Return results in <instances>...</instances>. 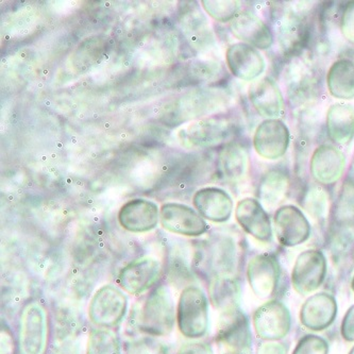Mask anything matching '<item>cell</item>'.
I'll return each instance as SVG.
<instances>
[{
  "instance_id": "obj_1",
  "label": "cell",
  "mask_w": 354,
  "mask_h": 354,
  "mask_svg": "<svg viewBox=\"0 0 354 354\" xmlns=\"http://www.w3.org/2000/svg\"><path fill=\"white\" fill-rule=\"evenodd\" d=\"M272 9L274 32L286 58L304 55L314 31V6L308 1L276 3Z\"/></svg>"
},
{
  "instance_id": "obj_2",
  "label": "cell",
  "mask_w": 354,
  "mask_h": 354,
  "mask_svg": "<svg viewBox=\"0 0 354 354\" xmlns=\"http://www.w3.org/2000/svg\"><path fill=\"white\" fill-rule=\"evenodd\" d=\"M177 324V308L169 286L159 284L134 308V330L150 337H166Z\"/></svg>"
},
{
  "instance_id": "obj_3",
  "label": "cell",
  "mask_w": 354,
  "mask_h": 354,
  "mask_svg": "<svg viewBox=\"0 0 354 354\" xmlns=\"http://www.w3.org/2000/svg\"><path fill=\"white\" fill-rule=\"evenodd\" d=\"M50 330L47 306L39 300L26 304L19 318V354H46L50 346Z\"/></svg>"
},
{
  "instance_id": "obj_4",
  "label": "cell",
  "mask_w": 354,
  "mask_h": 354,
  "mask_svg": "<svg viewBox=\"0 0 354 354\" xmlns=\"http://www.w3.org/2000/svg\"><path fill=\"white\" fill-rule=\"evenodd\" d=\"M282 78L292 106L312 104L319 94L322 80L317 67L304 55L288 59Z\"/></svg>"
},
{
  "instance_id": "obj_5",
  "label": "cell",
  "mask_w": 354,
  "mask_h": 354,
  "mask_svg": "<svg viewBox=\"0 0 354 354\" xmlns=\"http://www.w3.org/2000/svg\"><path fill=\"white\" fill-rule=\"evenodd\" d=\"M209 299L201 286H185L177 304V327L183 337L201 339L209 330Z\"/></svg>"
},
{
  "instance_id": "obj_6",
  "label": "cell",
  "mask_w": 354,
  "mask_h": 354,
  "mask_svg": "<svg viewBox=\"0 0 354 354\" xmlns=\"http://www.w3.org/2000/svg\"><path fill=\"white\" fill-rule=\"evenodd\" d=\"M128 310L126 292L114 284H104L95 292L88 304V319L94 327L115 329Z\"/></svg>"
},
{
  "instance_id": "obj_7",
  "label": "cell",
  "mask_w": 354,
  "mask_h": 354,
  "mask_svg": "<svg viewBox=\"0 0 354 354\" xmlns=\"http://www.w3.org/2000/svg\"><path fill=\"white\" fill-rule=\"evenodd\" d=\"M195 266L209 274L212 279L234 272L237 262V247L229 235H216L198 249L194 258Z\"/></svg>"
},
{
  "instance_id": "obj_8",
  "label": "cell",
  "mask_w": 354,
  "mask_h": 354,
  "mask_svg": "<svg viewBox=\"0 0 354 354\" xmlns=\"http://www.w3.org/2000/svg\"><path fill=\"white\" fill-rule=\"evenodd\" d=\"M163 274L162 261L152 256L140 257L120 269L118 286L127 294L140 296L158 286Z\"/></svg>"
},
{
  "instance_id": "obj_9",
  "label": "cell",
  "mask_w": 354,
  "mask_h": 354,
  "mask_svg": "<svg viewBox=\"0 0 354 354\" xmlns=\"http://www.w3.org/2000/svg\"><path fill=\"white\" fill-rule=\"evenodd\" d=\"M235 132V124L230 120L209 118L189 124L180 131V138L191 147L213 148L231 143Z\"/></svg>"
},
{
  "instance_id": "obj_10",
  "label": "cell",
  "mask_w": 354,
  "mask_h": 354,
  "mask_svg": "<svg viewBox=\"0 0 354 354\" xmlns=\"http://www.w3.org/2000/svg\"><path fill=\"white\" fill-rule=\"evenodd\" d=\"M327 276V259L322 251L308 249L300 253L292 272V284L298 294L306 295L317 290Z\"/></svg>"
},
{
  "instance_id": "obj_11",
  "label": "cell",
  "mask_w": 354,
  "mask_h": 354,
  "mask_svg": "<svg viewBox=\"0 0 354 354\" xmlns=\"http://www.w3.org/2000/svg\"><path fill=\"white\" fill-rule=\"evenodd\" d=\"M160 223L168 232L181 236L199 237L209 230L205 218L183 203H163L160 207Z\"/></svg>"
},
{
  "instance_id": "obj_12",
  "label": "cell",
  "mask_w": 354,
  "mask_h": 354,
  "mask_svg": "<svg viewBox=\"0 0 354 354\" xmlns=\"http://www.w3.org/2000/svg\"><path fill=\"white\" fill-rule=\"evenodd\" d=\"M292 326L290 310L283 302L272 300L257 308L253 327L257 335L267 342L280 341L288 335Z\"/></svg>"
},
{
  "instance_id": "obj_13",
  "label": "cell",
  "mask_w": 354,
  "mask_h": 354,
  "mask_svg": "<svg viewBox=\"0 0 354 354\" xmlns=\"http://www.w3.org/2000/svg\"><path fill=\"white\" fill-rule=\"evenodd\" d=\"M290 144V129L282 120H263L253 136V148L261 158L269 161L284 157Z\"/></svg>"
},
{
  "instance_id": "obj_14",
  "label": "cell",
  "mask_w": 354,
  "mask_h": 354,
  "mask_svg": "<svg viewBox=\"0 0 354 354\" xmlns=\"http://www.w3.org/2000/svg\"><path fill=\"white\" fill-rule=\"evenodd\" d=\"M216 342L237 353H246L251 348V330L248 317L241 308L223 312L216 330Z\"/></svg>"
},
{
  "instance_id": "obj_15",
  "label": "cell",
  "mask_w": 354,
  "mask_h": 354,
  "mask_svg": "<svg viewBox=\"0 0 354 354\" xmlns=\"http://www.w3.org/2000/svg\"><path fill=\"white\" fill-rule=\"evenodd\" d=\"M274 233L282 246L296 247L310 239V223L304 212L292 205H283L274 215Z\"/></svg>"
},
{
  "instance_id": "obj_16",
  "label": "cell",
  "mask_w": 354,
  "mask_h": 354,
  "mask_svg": "<svg viewBox=\"0 0 354 354\" xmlns=\"http://www.w3.org/2000/svg\"><path fill=\"white\" fill-rule=\"evenodd\" d=\"M120 227L130 233H147L157 228L160 223V207L145 198H134L127 201L118 211Z\"/></svg>"
},
{
  "instance_id": "obj_17",
  "label": "cell",
  "mask_w": 354,
  "mask_h": 354,
  "mask_svg": "<svg viewBox=\"0 0 354 354\" xmlns=\"http://www.w3.org/2000/svg\"><path fill=\"white\" fill-rule=\"evenodd\" d=\"M281 267L274 254L262 253L253 257L247 266V279L253 294L260 299H267L278 288Z\"/></svg>"
},
{
  "instance_id": "obj_18",
  "label": "cell",
  "mask_w": 354,
  "mask_h": 354,
  "mask_svg": "<svg viewBox=\"0 0 354 354\" xmlns=\"http://www.w3.org/2000/svg\"><path fill=\"white\" fill-rule=\"evenodd\" d=\"M248 97L254 110L265 120H280L286 113L282 91L270 77L253 81L248 88Z\"/></svg>"
},
{
  "instance_id": "obj_19",
  "label": "cell",
  "mask_w": 354,
  "mask_h": 354,
  "mask_svg": "<svg viewBox=\"0 0 354 354\" xmlns=\"http://www.w3.org/2000/svg\"><path fill=\"white\" fill-rule=\"evenodd\" d=\"M225 61L231 74L239 80H257L266 69V61L260 50L242 41L228 47Z\"/></svg>"
},
{
  "instance_id": "obj_20",
  "label": "cell",
  "mask_w": 354,
  "mask_h": 354,
  "mask_svg": "<svg viewBox=\"0 0 354 354\" xmlns=\"http://www.w3.org/2000/svg\"><path fill=\"white\" fill-rule=\"evenodd\" d=\"M230 29L237 39L259 50H267L274 45V35L272 29L252 12H239L231 21Z\"/></svg>"
},
{
  "instance_id": "obj_21",
  "label": "cell",
  "mask_w": 354,
  "mask_h": 354,
  "mask_svg": "<svg viewBox=\"0 0 354 354\" xmlns=\"http://www.w3.org/2000/svg\"><path fill=\"white\" fill-rule=\"evenodd\" d=\"M346 156L339 148L331 144H322L310 157V174L317 183L332 185L343 177Z\"/></svg>"
},
{
  "instance_id": "obj_22",
  "label": "cell",
  "mask_w": 354,
  "mask_h": 354,
  "mask_svg": "<svg viewBox=\"0 0 354 354\" xmlns=\"http://www.w3.org/2000/svg\"><path fill=\"white\" fill-rule=\"evenodd\" d=\"M192 203L203 218L215 223H227L234 209V203L228 192L216 187L198 189Z\"/></svg>"
},
{
  "instance_id": "obj_23",
  "label": "cell",
  "mask_w": 354,
  "mask_h": 354,
  "mask_svg": "<svg viewBox=\"0 0 354 354\" xmlns=\"http://www.w3.org/2000/svg\"><path fill=\"white\" fill-rule=\"evenodd\" d=\"M235 218L253 239L262 243L272 242V223L268 213L258 199L247 197L239 201L235 207Z\"/></svg>"
},
{
  "instance_id": "obj_24",
  "label": "cell",
  "mask_w": 354,
  "mask_h": 354,
  "mask_svg": "<svg viewBox=\"0 0 354 354\" xmlns=\"http://www.w3.org/2000/svg\"><path fill=\"white\" fill-rule=\"evenodd\" d=\"M337 316V302L328 292L310 296L300 310V322L310 331H324L333 324Z\"/></svg>"
},
{
  "instance_id": "obj_25",
  "label": "cell",
  "mask_w": 354,
  "mask_h": 354,
  "mask_svg": "<svg viewBox=\"0 0 354 354\" xmlns=\"http://www.w3.org/2000/svg\"><path fill=\"white\" fill-rule=\"evenodd\" d=\"M326 126L333 143L350 145L354 138V106L345 102L331 104L326 115Z\"/></svg>"
},
{
  "instance_id": "obj_26",
  "label": "cell",
  "mask_w": 354,
  "mask_h": 354,
  "mask_svg": "<svg viewBox=\"0 0 354 354\" xmlns=\"http://www.w3.org/2000/svg\"><path fill=\"white\" fill-rule=\"evenodd\" d=\"M218 169L225 181H243L249 171L248 150L234 142L223 146L218 153Z\"/></svg>"
},
{
  "instance_id": "obj_27",
  "label": "cell",
  "mask_w": 354,
  "mask_h": 354,
  "mask_svg": "<svg viewBox=\"0 0 354 354\" xmlns=\"http://www.w3.org/2000/svg\"><path fill=\"white\" fill-rule=\"evenodd\" d=\"M241 283L232 274L213 278L209 282V299L215 310L227 312L239 308Z\"/></svg>"
},
{
  "instance_id": "obj_28",
  "label": "cell",
  "mask_w": 354,
  "mask_h": 354,
  "mask_svg": "<svg viewBox=\"0 0 354 354\" xmlns=\"http://www.w3.org/2000/svg\"><path fill=\"white\" fill-rule=\"evenodd\" d=\"M290 187V175L283 168H274L265 174L259 185L258 201L265 209H274L284 201Z\"/></svg>"
},
{
  "instance_id": "obj_29",
  "label": "cell",
  "mask_w": 354,
  "mask_h": 354,
  "mask_svg": "<svg viewBox=\"0 0 354 354\" xmlns=\"http://www.w3.org/2000/svg\"><path fill=\"white\" fill-rule=\"evenodd\" d=\"M327 86L333 98L354 99V61L348 58L334 61L327 73Z\"/></svg>"
},
{
  "instance_id": "obj_30",
  "label": "cell",
  "mask_w": 354,
  "mask_h": 354,
  "mask_svg": "<svg viewBox=\"0 0 354 354\" xmlns=\"http://www.w3.org/2000/svg\"><path fill=\"white\" fill-rule=\"evenodd\" d=\"M86 354H122L118 332L106 328H92L86 341Z\"/></svg>"
},
{
  "instance_id": "obj_31",
  "label": "cell",
  "mask_w": 354,
  "mask_h": 354,
  "mask_svg": "<svg viewBox=\"0 0 354 354\" xmlns=\"http://www.w3.org/2000/svg\"><path fill=\"white\" fill-rule=\"evenodd\" d=\"M301 205L314 221H324L329 213V194L319 184L310 185L302 196Z\"/></svg>"
},
{
  "instance_id": "obj_32",
  "label": "cell",
  "mask_w": 354,
  "mask_h": 354,
  "mask_svg": "<svg viewBox=\"0 0 354 354\" xmlns=\"http://www.w3.org/2000/svg\"><path fill=\"white\" fill-rule=\"evenodd\" d=\"M209 17L219 23H228L242 12V1L239 0H203L201 1Z\"/></svg>"
},
{
  "instance_id": "obj_33",
  "label": "cell",
  "mask_w": 354,
  "mask_h": 354,
  "mask_svg": "<svg viewBox=\"0 0 354 354\" xmlns=\"http://www.w3.org/2000/svg\"><path fill=\"white\" fill-rule=\"evenodd\" d=\"M334 219L339 225H354V183L346 181L334 209Z\"/></svg>"
},
{
  "instance_id": "obj_34",
  "label": "cell",
  "mask_w": 354,
  "mask_h": 354,
  "mask_svg": "<svg viewBox=\"0 0 354 354\" xmlns=\"http://www.w3.org/2000/svg\"><path fill=\"white\" fill-rule=\"evenodd\" d=\"M126 354H167V350L156 337L145 336L127 346Z\"/></svg>"
},
{
  "instance_id": "obj_35",
  "label": "cell",
  "mask_w": 354,
  "mask_h": 354,
  "mask_svg": "<svg viewBox=\"0 0 354 354\" xmlns=\"http://www.w3.org/2000/svg\"><path fill=\"white\" fill-rule=\"evenodd\" d=\"M329 344L322 336L306 335L297 344L292 354H328Z\"/></svg>"
},
{
  "instance_id": "obj_36",
  "label": "cell",
  "mask_w": 354,
  "mask_h": 354,
  "mask_svg": "<svg viewBox=\"0 0 354 354\" xmlns=\"http://www.w3.org/2000/svg\"><path fill=\"white\" fill-rule=\"evenodd\" d=\"M339 28L344 39L354 45V1L348 3L342 12Z\"/></svg>"
},
{
  "instance_id": "obj_37",
  "label": "cell",
  "mask_w": 354,
  "mask_h": 354,
  "mask_svg": "<svg viewBox=\"0 0 354 354\" xmlns=\"http://www.w3.org/2000/svg\"><path fill=\"white\" fill-rule=\"evenodd\" d=\"M177 354H214L213 348L207 342L191 341L182 344Z\"/></svg>"
},
{
  "instance_id": "obj_38",
  "label": "cell",
  "mask_w": 354,
  "mask_h": 354,
  "mask_svg": "<svg viewBox=\"0 0 354 354\" xmlns=\"http://www.w3.org/2000/svg\"><path fill=\"white\" fill-rule=\"evenodd\" d=\"M17 344L15 338L7 324L1 326L0 330V354H15Z\"/></svg>"
},
{
  "instance_id": "obj_39",
  "label": "cell",
  "mask_w": 354,
  "mask_h": 354,
  "mask_svg": "<svg viewBox=\"0 0 354 354\" xmlns=\"http://www.w3.org/2000/svg\"><path fill=\"white\" fill-rule=\"evenodd\" d=\"M341 334L346 342H354V306H352L344 316L342 322Z\"/></svg>"
},
{
  "instance_id": "obj_40",
  "label": "cell",
  "mask_w": 354,
  "mask_h": 354,
  "mask_svg": "<svg viewBox=\"0 0 354 354\" xmlns=\"http://www.w3.org/2000/svg\"><path fill=\"white\" fill-rule=\"evenodd\" d=\"M286 346L283 344L278 343V342H267V343L262 344L259 346L258 352L257 354H286Z\"/></svg>"
},
{
  "instance_id": "obj_41",
  "label": "cell",
  "mask_w": 354,
  "mask_h": 354,
  "mask_svg": "<svg viewBox=\"0 0 354 354\" xmlns=\"http://www.w3.org/2000/svg\"><path fill=\"white\" fill-rule=\"evenodd\" d=\"M347 180L348 181L354 183V156L353 160H352L351 167H350L349 175H348Z\"/></svg>"
},
{
  "instance_id": "obj_42",
  "label": "cell",
  "mask_w": 354,
  "mask_h": 354,
  "mask_svg": "<svg viewBox=\"0 0 354 354\" xmlns=\"http://www.w3.org/2000/svg\"><path fill=\"white\" fill-rule=\"evenodd\" d=\"M351 288H352V290H353V292H354V277H353V279H352Z\"/></svg>"
},
{
  "instance_id": "obj_43",
  "label": "cell",
  "mask_w": 354,
  "mask_h": 354,
  "mask_svg": "<svg viewBox=\"0 0 354 354\" xmlns=\"http://www.w3.org/2000/svg\"><path fill=\"white\" fill-rule=\"evenodd\" d=\"M225 354H242V353H237V352L230 351V352H228V353H225Z\"/></svg>"
},
{
  "instance_id": "obj_44",
  "label": "cell",
  "mask_w": 354,
  "mask_h": 354,
  "mask_svg": "<svg viewBox=\"0 0 354 354\" xmlns=\"http://www.w3.org/2000/svg\"><path fill=\"white\" fill-rule=\"evenodd\" d=\"M349 354H354V347L352 348L351 350H350Z\"/></svg>"
},
{
  "instance_id": "obj_45",
  "label": "cell",
  "mask_w": 354,
  "mask_h": 354,
  "mask_svg": "<svg viewBox=\"0 0 354 354\" xmlns=\"http://www.w3.org/2000/svg\"><path fill=\"white\" fill-rule=\"evenodd\" d=\"M352 257H353V260H354V250H353V256H352Z\"/></svg>"
}]
</instances>
